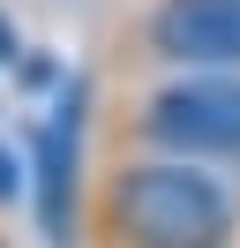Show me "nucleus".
Segmentation results:
<instances>
[{
	"instance_id": "f257e3e1",
	"label": "nucleus",
	"mask_w": 240,
	"mask_h": 248,
	"mask_svg": "<svg viewBox=\"0 0 240 248\" xmlns=\"http://www.w3.org/2000/svg\"><path fill=\"white\" fill-rule=\"evenodd\" d=\"M113 218L128 248H225L233 241V203L210 173L188 158H158V166H128L113 188Z\"/></svg>"
},
{
	"instance_id": "f03ea898",
	"label": "nucleus",
	"mask_w": 240,
	"mask_h": 248,
	"mask_svg": "<svg viewBox=\"0 0 240 248\" xmlns=\"http://www.w3.org/2000/svg\"><path fill=\"white\" fill-rule=\"evenodd\" d=\"M143 128L165 143V151H225L240 158V76H188V83H165L150 98Z\"/></svg>"
},
{
	"instance_id": "7ed1b4c3",
	"label": "nucleus",
	"mask_w": 240,
	"mask_h": 248,
	"mask_svg": "<svg viewBox=\"0 0 240 248\" xmlns=\"http://www.w3.org/2000/svg\"><path fill=\"white\" fill-rule=\"evenodd\" d=\"M150 53L173 68H240V0H158Z\"/></svg>"
},
{
	"instance_id": "20e7f679",
	"label": "nucleus",
	"mask_w": 240,
	"mask_h": 248,
	"mask_svg": "<svg viewBox=\"0 0 240 248\" xmlns=\"http://www.w3.org/2000/svg\"><path fill=\"white\" fill-rule=\"evenodd\" d=\"M75 136H83V83L53 106V121L30 136V173H38V226L53 248L75 241Z\"/></svg>"
},
{
	"instance_id": "39448f33",
	"label": "nucleus",
	"mask_w": 240,
	"mask_h": 248,
	"mask_svg": "<svg viewBox=\"0 0 240 248\" xmlns=\"http://www.w3.org/2000/svg\"><path fill=\"white\" fill-rule=\"evenodd\" d=\"M8 196H23V166H15L8 143H0V203H8Z\"/></svg>"
},
{
	"instance_id": "423d86ee",
	"label": "nucleus",
	"mask_w": 240,
	"mask_h": 248,
	"mask_svg": "<svg viewBox=\"0 0 240 248\" xmlns=\"http://www.w3.org/2000/svg\"><path fill=\"white\" fill-rule=\"evenodd\" d=\"M8 61H23V38H15V23H8V8H0V68Z\"/></svg>"
}]
</instances>
